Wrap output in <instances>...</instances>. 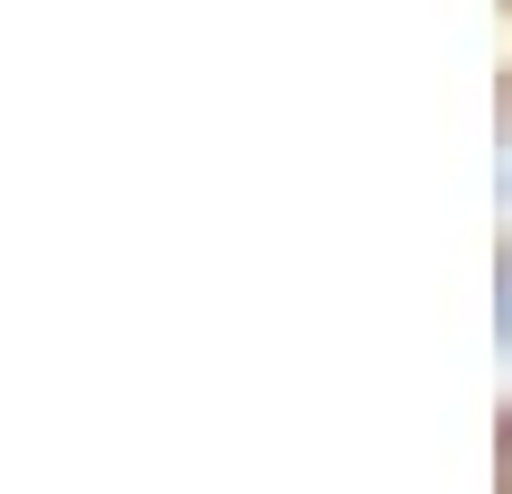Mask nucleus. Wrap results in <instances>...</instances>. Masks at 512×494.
<instances>
[{
  "label": "nucleus",
  "mask_w": 512,
  "mask_h": 494,
  "mask_svg": "<svg viewBox=\"0 0 512 494\" xmlns=\"http://www.w3.org/2000/svg\"><path fill=\"white\" fill-rule=\"evenodd\" d=\"M503 339H512V275H503Z\"/></svg>",
  "instance_id": "f257e3e1"
}]
</instances>
